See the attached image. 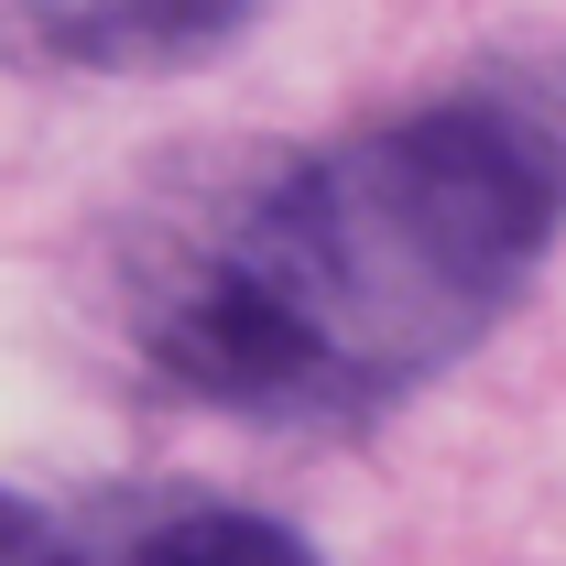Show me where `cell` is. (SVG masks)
Listing matches in <instances>:
<instances>
[{"mask_svg":"<svg viewBox=\"0 0 566 566\" xmlns=\"http://www.w3.org/2000/svg\"><path fill=\"white\" fill-rule=\"evenodd\" d=\"M262 0H33V33L44 55L98 76H142V66H197L218 55Z\"/></svg>","mask_w":566,"mask_h":566,"instance_id":"2","label":"cell"},{"mask_svg":"<svg viewBox=\"0 0 566 566\" xmlns=\"http://www.w3.org/2000/svg\"><path fill=\"white\" fill-rule=\"evenodd\" d=\"M109 556H120V566H316L294 534H283V523H262V512H229V501L142 512Z\"/></svg>","mask_w":566,"mask_h":566,"instance_id":"3","label":"cell"},{"mask_svg":"<svg viewBox=\"0 0 566 566\" xmlns=\"http://www.w3.org/2000/svg\"><path fill=\"white\" fill-rule=\"evenodd\" d=\"M556 218V109L512 87H458L218 208V229H197L164 262L142 349L164 381L229 415H370L436 381L523 294Z\"/></svg>","mask_w":566,"mask_h":566,"instance_id":"1","label":"cell"},{"mask_svg":"<svg viewBox=\"0 0 566 566\" xmlns=\"http://www.w3.org/2000/svg\"><path fill=\"white\" fill-rule=\"evenodd\" d=\"M11 566H120V556H87V545H55V534H33V512H11Z\"/></svg>","mask_w":566,"mask_h":566,"instance_id":"4","label":"cell"}]
</instances>
